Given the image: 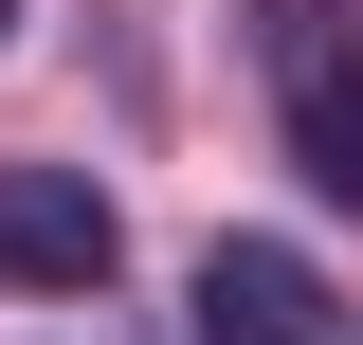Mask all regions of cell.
I'll return each mask as SVG.
<instances>
[{"instance_id":"cell-3","label":"cell","mask_w":363,"mask_h":345,"mask_svg":"<svg viewBox=\"0 0 363 345\" xmlns=\"http://www.w3.org/2000/svg\"><path fill=\"white\" fill-rule=\"evenodd\" d=\"M128 218L91 164H0V291H109Z\"/></svg>"},{"instance_id":"cell-1","label":"cell","mask_w":363,"mask_h":345,"mask_svg":"<svg viewBox=\"0 0 363 345\" xmlns=\"http://www.w3.org/2000/svg\"><path fill=\"white\" fill-rule=\"evenodd\" d=\"M255 73H272V128H291L309 200H363V18L345 0H255Z\"/></svg>"},{"instance_id":"cell-2","label":"cell","mask_w":363,"mask_h":345,"mask_svg":"<svg viewBox=\"0 0 363 345\" xmlns=\"http://www.w3.org/2000/svg\"><path fill=\"white\" fill-rule=\"evenodd\" d=\"M182 345H363V309L291 236H218V255L182 273Z\"/></svg>"}]
</instances>
